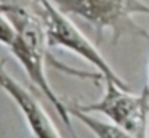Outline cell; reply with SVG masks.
<instances>
[{"instance_id": "cell-1", "label": "cell", "mask_w": 149, "mask_h": 138, "mask_svg": "<svg viewBox=\"0 0 149 138\" xmlns=\"http://www.w3.org/2000/svg\"><path fill=\"white\" fill-rule=\"evenodd\" d=\"M32 10L37 13L43 24L48 48H63L77 55L96 67L104 80H114L120 87L128 88L127 82L112 69V66L98 51V48L52 0H32Z\"/></svg>"}, {"instance_id": "cell-2", "label": "cell", "mask_w": 149, "mask_h": 138, "mask_svg": "<svg viewBox=\"0 0 149 138\" xmlns=\"http://www.w3.org/2000/svg\"><path fill=\"white\" fill-rule=\"evenodd\" d=\"M63 13L82 18L103 34L112 31L114 39L125 32L149 37L148 32L135 24V15H149V6L141 0H52Z\"/></svg>"}, {"instance_id": "cell-3", "label": "cell", "mask_w": 149, "mask_h": 138, "mask_svg": "<svg viewBox=\"0 0 149 138\" xmlns=\"http://www.w3.org/2000/svg\"><path fill=\"white\" fill-rule=\"evenodd\" d=\"M106 88L100 101L90 104H72L85 112H100L111 122L128 132L133 138H148L149 96L148 92L139 95L130 93L114 80H104Z\"/></svg>"}, {"instance_id": "cell-4", "label": "cell", "mask_w": 149, "mask_h": 138, "mask_svg": "<svg viewBox=\"0 0 149 138\" xmlns=\"http://www.w3.org/2000/svg\"><path fill=\"white\" fill-rule=\"evenodd\" d=\"M11 53L15 55V58L18 60V63L23 66V69L26 71L27 77L31 79V82L45 95V98L52 103V106L55 108V111L58 112V116L61 117L63 124L66 125L69 135H74L75 130L72 127L71 122V112L69 108L64 101H61L56 92L53 90V87L50 85V80L47 77V71H45V61H47V50L43 48H37L32 45L26 43L23 39H19L16 35L15 43L10 47Z\"/></svg>"}, {"instance_id": "cell-5", "label": "cell", "mask_w": 149, "mask_h": 138, "mask_svg": "<svg viewBox=\"0 0 149 138\" xmlns=\"http://www.w3.org/2000/svg\"><path fill=\"white\" fill-rule=\"evenodd\" d=\"M0 88L13 99L15 104L23 112L34 138H61L58 128L55 127L53 120L42 108L39 99L8 72L2 58H0Z\"/></svg>"}, {"instance_id": "cell-6", "label": "cell", "mask_w": 149, "mask_h": 138, "mask_svg": "<svg viewBox=\"0 0 149 138\" xmlns=\"http://www.w3.org/2000/svg\"><path fill=\"white\" fill-rule=\"evenodd\" d=\"M68 108H69V112H71L72 117L80 120V124H84L96 138H133L128 132L120 128L114 122L101 120V119L95 117L91 112H85L82 109H77L72 104H69Z\"/></svg>"}, {"instance_id": "cell-7", "label": "cell", "mask_w": 149, "mask_h": 138, "mask_svg": "<svg viewBox=\"0 0 149 138\" xmlns=\"http://www.w3.org/2000/svg\"><path fill=\"white\" fill-rule=\"evenodd\" d=\"M16 27L11 22V19L0 10V43L10 48L16 40Z\"/></svg>"}, {"instance_id": "cell-8", "label": "cell", "mask_w": 149, "mask_h": 138, "mask_svg": "<svg viewBox=\"0 0 149 138\" xmlns=\"http://www.w3.org/2000/svg\"><path fill=\"white\" fill-rule=\"evenodd\" d=\"M146 92H148V96H149V69H148V87H146Z\"/></svg>"}, {"instance_id": "cell-9", "label": "cell", "mask_w": 149, "mask_h": 138, "mask_svg": "<svg viewBox=\"0 0 149 138\" xmlns=\"http://www.w3.org/2000/svg\"><path fill=\"white\" fill-rule=\"evenodd\" d=\"M71 138H77V133H74V135H69Z\"/></svg>"}, {"instance_id": "cell-10", "label": "cell", "mask_w": 149, "mask_h": 138, "mask_svg": "<svg viewBox=\"0 0 149 138\" xmlns=\"http://www.w3.org/2000/svg\"><path fill=\"white\" fill-rule=\"evenodd\" d=\"M2 5H3V0H0V8H2Z\"/></svg>"}]
</instances>
